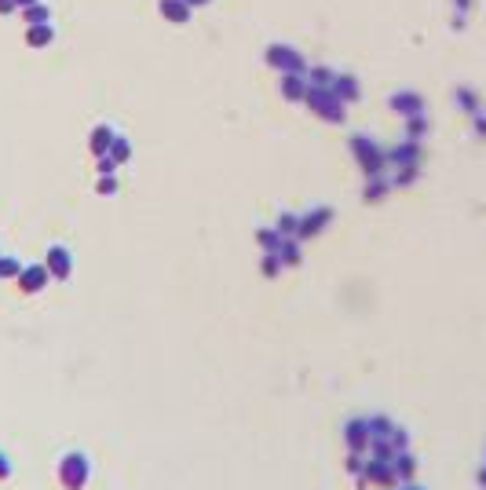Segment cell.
I'll use <instances>...</instances> for the list:
<instances>
[{"label": "cell", "mask_w": 486, "mask_h": 490, "mask_svg": "<svg viewBox=\"0 0 486 490\" xmlns=\"http://www.w3.org/2000/svg\"><path fill=\"white\" fill-rule=\"evenodd\" d=\"M88 472H92V465H88V457H84L81 450L66 454L63 461H59V483H63L66 490H84Z\"/></svg>", "instance_id": "6da1fadb"}, {"label": "cell", "mask_w": 486, "mask_h": 490, "mask_svg": "<svg viewBox=\"0 0 486 490\" xmlns=\"http://www.w3.org/2000/svg\"><path fill=\"white\" fill-rule=\"evenodd\" d=\"M366 486H380V490H391L395 483H399V476H395V469H391V461H377V457H370L366 461V469H362V476H358Z\"/></svg>", "instance_id": "7a4b0ae2"}, {"label": "cell", "mask_w": 486, "mask_h": 490, "mask_svg": "<svg viewBox=\"0 0 486 490\" xmlns=\"http://www.w3.org/2000/svg\"><path fill=\"white\" fill-rule=\"evenodd\" d=\"M351 150H355V161L362 165V172H366V176H377V172L384 169V161H388V158L380 154V150H377L370 139H362V136H358V139H351Z\"/></svg>", "instance_id": "3957f363"}, {"label": "cell", "mask_w": 486, "mask_h": 490, "mask_svg": "<svg viewBox=\"0 0 486 490\" xmlns=\"http://www.w3.org/2000/svg\"><path fill=\"white\" fill-rule=\"evenodd\" d=\"M308 103H311V110L325 114L329 121H340V99H337V91H329V88H308Z\"/></svg>", "instance_id": "277c9868"}, {"label": "cell", "mask_w": 486, "mask_h": 490, "mask_svg": "<svg viewBox=\"0 0 486 490\" xmlns=\"http://www.w3.org/2000/svg\"><path fill=\"white\" fill-rule=\"evenodd\" d=\"M344 439H348V450H351V454L370 450V439H373V432H370V421H362V417L348 421V428H344Z\"/></svg>", "instance_id": "5b68a950"}, {"label": "cell", "mask_w": 486, "mask_h": 490, "mask_svg": "<svg viewBox=\"0 0 486 490\" xmlns=\"http://www.w3.org/2000/svg\"><path fill=\"white\" fill-rule=\"evenodd\" d=\"M267 59H270V66H278V70H289V74H300L303 70V59L293 51V48H282V44H275L267 51Z\"/></svg>", "instance_id": "8992f818"}, {"label": "cell", "mask_w": 486, "mask_h": 490, "mask_svg": "<svg viewBox=\"0 0 486 490\" xmlns=\"http://www.w3.org/2000/svg\"><path fill=\"white\" fill-rule=\"evenodd\" d=\"M48 279H51V271H48L44 264H34V267H26V271L19 274V286H22L26 293H41V289L48 286Z\"/></svg>", "instance_id": "52a82bcc"}, {"label": "cell", "mask_w": 486, "mask_h": 490, "mask_svg": "<svg viewBox=\"0 0 486 490\" xmlns=\"http://www.w3.org/2000/svg\"><path fill=\"white\" fill-rule=\"evenodd\" d=\"M329 220H333V209H315L311 216H303V220H300L296 241H300V238H315V234H318V231H322V227H325Z\"/></svg>", "instance_id": "ba28073f"}, {"label": "cell", "mask_w": 486, "mask_h": 490, "mask_svg": "<svg viewBox=\"0 0 486 490\" xmlns=\"http://www.w3.org/2000/svg\"><path fill=\"white\" fill-rule=\"evenodd\" d=\"M55 279H70V271H74V256L70 249H63V245H55V249L48 253V264H44Z\"/></svg>", "instance_id": "9c48e42d"}, {"label": "cell", "mask_w": 486, "mask_h": 490, "mask_svg": "<svg viewBox=\"0 0 486 490\" xmlns=\"http://www.w3.org/2000/svg\"><path fill=\"white\" fill-rule=\"evenodd\" d=\"M391 469H395V476H399V483H410V479L417 476V461H413V454L399 450V454H395V461H391Z\"/></svg>", "instance_id": "30bf717a"}, {"label": "cell", "mask_w": 486, "mask_h": 490, "mask_svg": "<svg viewBox=\"0 0 486 490\" xmlns=\"http://www.w3.org/2000/svg\"><path fill=\"white\" fill-rule=\"evenodd\" d=\"M395 454L399 450L391 446V436H373L370 439V457H377V461H395Z\"/></svg>", "instance_id": "8fae6325"}, {"label": "cell", "mask_w": 486, "mask_h": 490, "mask_svg": "<svg viewBox=\"0 0 486 490\" xmlns=\"http://www.w3.org/2000/svg\"><path fill=\"white\" fill-rule=\"evenodd\" d=\"M161 15L172 22H187L191 19V4L187 0H161Z\"/></svg>", "instance_id": "7c38bea8"}, {"label": "cell", "mask_w": 486, "mask_h": 490, "mask_svg": "<svg viewBox=\"0 0 486 490\" xmlns=\"http://www.w3.org/2000/svg\"><path fill=\"white\" fill-rule=\"evenodd\" d=\"M113 139H117V136H113V129H106V125H103V129H96V132H92V154L106 158V154H110V146H113Z\"/></svg>", "instance_id": "4fadbf2b"}, {"label": "cell", "mask_w": 486, "mask_h": 490, "mask_svg": "<svg viewBox=\"0 0 486 490\" xmlns=\"http://www.w3.org/2000/svg\"><path fill=\"white\" fill-rule=\"evenodd\" d=\"M278 256H282V264H285V267L300 264V245H296V238H285V241H282V249H278Z\"/></svg>", "instance_id": "5bb4252c"}, {"label": "cell", "mask_w": 486, "mask_h": 490, "mask_svg": "<svg viewBox=\"0 0 486 490\" xmlns=\"http://www.w3.org/2000/svg\"><path fill=\"white\" fill-rule=\"evenodd\" d=\"M256 238H260V245H263V249H270V253H278V249H282V241H285L278 227H275V231H260Z\"/></svg>", "instance_id": "9a60e30c"}, {"label": "cell", "mask_w": 486, "mask_h": 490, "mask_svg": "<svg viewBox=\"0 0 486 490\" xmlns=\"http://www.w3.org/2000/svg\"><path fill=\"white\" fill-rule=\"evenodd\" d=\"M282 91H285L289 99H308V88H303L300 77H285V81H282Z\"/></svg>", "instance_id": "2e32d148"}, {"label": "cell", "mask_w": 486, "mask_h": 490, "mask_svg": "<svg viewBox=\"0 0 486 490\" xmlns=\"http://www.w3.org/2000/svg\"><path fill=\"white\" fill-rule=\"evenodd\" d=\"M391 106H395V110H403V114H413V117H417L420 99H417V96H395V99H391Z\"/></svg>", "instance_id": "e0dca14e"}, {"label": "cell", "mask_w": 486, "mask_h": 490, "mask_svg": "<svg viewBox=\"0 0 486 490\" xmlns=\"http://www.w3.org/2000/svg\"><path fill=\"white\" fill-rule=\"evenodd\" d=\"M22 274V264L15 256H0V279H19Z\"/></svg>", "instance_id": "ac0fdd59"}, {"label": "cell", "mask_w": 486, "mask_h": 490, "mask_svg": "<svg viewBox=\"0 0 486 490\" xmlns=\"http://www.w3.org/2000/svg\"><path fill=\"white\" fill-rule=\"evenodd\" d=\"M26 41L34 44V48H41V44H48V41H51V29L41 22V26H34V29H29V34H26Z\"/></svg>", "instance_id": "d6986e66"}, {"label": "cell", "mask_w": 486, "mask_h": 490, "mask_svg": "<svg viewBox=\"0 0 486 490\" xmlns=\"http://www.w3.org/2000/svg\"><path fill=\"white\" fill-rule=\"evenodd\" d=\"M128 154H132L128 139H121V136H117V139H113V146H110V158H113V161L121 165V161H128Z\"/></svg>", "instance_id": "ffe728a7"}, {"label": "cell", "mask_w": 486, "mask_h": 490, "mask_svg": "<svg viewBox=\"0 0 486 490\" xmlns=\"http://www.w3.org/2000/svg\"><path fill=\"white\" fill-rule=\"evenodd\" d=\"M337 99H358V84L351 77H340L337 81Z\"/></svg>", "instance_id": "44dd1931"}, {"label": "cell", "mask_w": 486, "mask_h": 490, "mask_svg": "<svg viewBox=\"0 0 486 490\" xmlns=\"http://www.w3.org/2000/svg\"><path fill=\"white\" fill-rule=\"evenodd\" d=\"M278 231H282V238H296V231H300V220L293 216V212H285V216L278 220Z\"/></svg>", "instance_id": "7402d4cb"}, {"label": "cell", "mask_w": 486, "mask_h": 490, "mask_svg": "<svg viewBox=\"0 0 486 490\" xmlns=\"http://www.w3.org/2000/svg\"><path fill=\"white\" fill-rule=\"evenodd\" d=\"M391 428H395V424H391V421H388L384 414L370 417V432H373V436H391Z\"/></svg>", "instance_id": "603a6c76"}, {"label": "cell", "mask_w": 486, "mask_h": 490, "mask_svg": "<svg viewBox=\"0 0 486 490\" xmlns=\"http://www.w3.org/2000/svg\"><path fill=\"white\" fill-rule=\"evenodd\" d=\"M391 161H417V143H406V146H399V154H391Z\"/></svg>", "instance_id": "cb8c5ba5"}, {"label": "cell", "mask_w": 486, "mask_h": 490, "mask_svg": "<svg viewBox=\"0 0 486 490\" xmlns=\"http://www.w3.org/2000/svg\"><path fill=\"white\" fill-rule=\"evenodd\" d=\"M391 446L395 450H406L410 446V432H406V428H391Z\"/></svg>", "instance_id": "d4e9b609"}, {"label": "cell", "mask_w": 486, "mask_h": 490, "mask_svg": "<svg viewBox=\"0 0 486 490\" xmlns=\"http://www.w3.org/2000/svg\"><path fill=\"white\" fill-rule=\"evenodd\" d=\"M278 271H282V256H278V253H270V256L263 260V274H267V279H275Z\"/></svg>", "instance_id": "484cf974"}, {"label": "cell", "mask_w": 486, "mask_h": 490, "mask_svg": "<svg viewBox=\"0 0 486 490\" xmlns=\"http://www.w3.org/2000/svg\"><path fill=\"white\" fill-rule=\"evenodd\" d=\"M26 19H29V22H37V26H41V22H44V19H48V11H44V8H37V4H34V8H26Z\"/></svg>", "instance_id": "4316f807"}, {"label": "cell", "mask_w": 486, "mask_h": 490, "mask_svg": "<svg viewBox=\"0 0 486 490\" xmlns=\"http://www.w3.org/2000/svg\"><path fill=\"white\" fill-rule=\"evenodd\" d=\"M362 469H366V461H362L358 454H351L348 457V472H355V476H362Z\"/></svg>", "instance_id": "83f0119b"}, {"label": "cell", "mask_w": 486, "mask_h": 490, "mask_svg": "<svg viewBox=\"0 0 486 490\" xmlns=\"http://www.w3.org/2000/svg\"><path fill=\"white\" fill-rule=\"evenodd\" d=\"M113 191H117V179H113V176H103V179H99V194H113Z\"/></svg>", "instance_id": "f1b7e54d"}, {"label": "cell", "mask_w": 486, "mask_h": 490, "mask_svg": "<svg viewBox=\"0 0 486 490\" xmlns=\"http://www.w3.org/2000/svg\"><path fill=\"white\" fill-rule=\"evenodd\" d=\"M384 183H370V187H366V201H373V198H384Z\"/></svg>", "instance_id": "f546056e"}, {"label": "cell", "mask_w": 486, "mask_h": 490, "mask_svg": "<svg viewBox=\"0 0 486 490\" xmlns=\"http://www.w3.org/2000/svg\"><path fill=\"white\" fill-rule=\"evenodd\" d=\"M113 165H117V161H113L110 154H106V158H99V172H103V176H113Z\"/></svg>", "instance_id": "4dcf8cb0"}, {"label": "cell", "mask_w": 486, "mask_h": 490, "mask_svg": "<svg viewBox=\"0 0 486 490\" xmlns=\"http://www.w3.org/2000/svg\"><path fill=\"white\" fill-rule=\"evenodd\" d=\"M11 476V461H8V454H0V479H8Z\"/></svg>", "instance_id": "1f68e13d"}, {"label": "cell", "mask_w": 486, "mask_h": 490, "mask_svg": "<svg viewBox=\"0 0 486 490\" xmlns=\"http://www.w3.org/2000/svg\"><path fill=\"white\" fill-rule=\"evenodd\" d=\"M311 81H315V84H318V81L325 84V81H333V74H329V70H311Z\"/></svg>", "instance_id": "d6a6232c"}, {"label": "cell", "mask_w": 486, "mask_h": 490, "mask_svg": "<svg viewBox=\"0 0 486 490\" xmlns=\"http://www.w3.org/2000/svg\"><path fill=\"white\" fill-rule=\"evenodd\" d=\"M0 11H4V15H8V11H15V0H0Z\"/></svg>", "instance_id": "836d02e7"}, {"label": "cell", "mask_w": 486, "mask_h": 490, "mask_svg": "<svg viewBox=\"0 0 486 490\" xmlns=\"http://www.w3.org/2000/svg\"><path fill=\"white\" fill-rule=\"evenodd\" d=\"M475 479H479V486H482V490H486V465H482V469H479V472H475Z\"/></svg>", "instance_id": "e575fe53"}, {"label": "cell", "mask_w": 486, "mask_h": 490, "mask_svg": "<svg viewBox=\"0 0 486 490\" xmlns=\"http://www.w3.org/2000/svg\"><path fill=\"white\" fill-rule=\"evenodd\" d=\"M37 0H15V8H34Z\"/></svg>", "instance_id": "d590c367"}, {"label": "cell", "mask_w": 486, "mask_h": 490, "mask_svg": "<svg viewBox=\"0 0 486 490\" xmlns=\"http://www.w3.org/2000/svg\"><path fill=\"white\" fill-rule=\"evenodd\" d=\"M403 490H424V486H417V483H406V486H403Z\"/></svg>", "instance_id": "8d00e7d4"}, {"label": "cell", "mask_w": 486, "mask_h": 490, "mask_svg": "<svg viewBox=\"0 0 486 490\" xmlns=\"http://www.w3.org/2000/svg\"><path fill=\"white\" fill-rule=\"evenodd\" d=\"M187 4H191V8H194V4H208V0H187Z\"/></svg>", "instance_id": "74e56055"}]
</instances>
